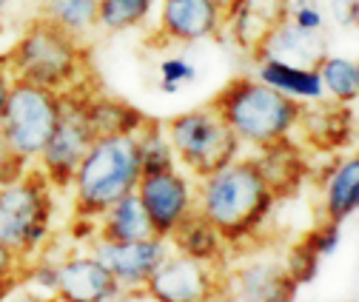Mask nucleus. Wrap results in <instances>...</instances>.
Instances as JSON below:
<instances>
[{
    "label": "nucleus",
    "mask_w": 359,
    "mask_h": 302,
    "mask_svg": "<svg viewBox=\"0 0 359 302\" xmlns=\"http://www.w3.org/2000/svg\"><path fill=\"white\" fill-rule=\"evenodd\" d=\"M197 211L222 234L226 242L251 237L274 208V194L268 191L254 157H237L214 174L203 177L194 188Z\"/></svg>",
    "instance_id": "f257e3e1"
},
{
    "label": "nucleus",
    "mask_w": 359,
    "mask_h": 302,
    "mask_svg": "<svg viewBox=\"0 0 359 302\" xmlns=\"http://www.w3.org/2000/svg\"><path fill=\"white\" fill-rule=\"evenodd\" d=\"M208 106L229 123L240 143L262 149L294 132L305 103L285 97L257 77H237L222 85Z\"/></svg>",
    "instance_id": "f03ea898"
},
{
    "label": "nucleus",
    "mask_w": 359,
    "mask_h": 302,
    "mask_svg": "<svg viewBox=\"0 0 359 302\" xmlns=\"http://www.w3.org/2000/svg\"><path fill=\"white\" fill-rule=\"evenodd\" d=\"M137 180H140L137 132L95 137L72 177L77 217L83 220L100 217L111 203L137 188Z\"/></svg>",
    "instance_id": "7ed1b4c3"
},
{
    "label": "nucleus",
    "mask_w": 359,
    "mask_h": 302,
    "mask_svg": "<svg viewBox=\"0 0 359 302\" xmlns=\"http://www.w3.org/2000/svg\"><path fill=\"white\" fill-rule=\"evenodd\" d=\"M6 63L15 80L66 92L80 80L83 49L77 37L55 26L49 18H37L6 55Z\"/></svg>",
    "instance_id": "20e7f679"
},
{
    "label": "nucleus",
    "mask_w": 359,
    "mask_h": 302,
    "mask_svg": "<svg viewBox=\"0 0 359 302\" xmlns=\"http://www.w3.org/2000/svg\"><path fill=\"white\" fill-rule=\"evenodd\" d=\"M52 208V186L40 168L0 183V245L26 263L49 237Z\"/></svg>",
    "instance_id": "39448f33"
},
{
    "label": "nucleus",
    "mask_w": 359,
    "mask_h": 302,
    "mask_svg": "<svg viewBox=\"0 0 359 302\" xmlns=\"http://www.w3.org/2000/svg\"><path fill=\"white\" fill-rule=\"evenodd\" d=\"M165 137L174 149L177 163H183L194 177H208L222 165L240 157L243 143L211 106L174 114L163 123Z\"/></svg>",
    "instance_id": "423d86ee"
},
{
    "label": "nucleus",
    "mask_w": 359,
    "mask_h": 302,
    "mask_svg": "<svg viewBox=\"0 0 359 302\" xmlns=\"http://www.w3.org/2000/svg\"><path fill=\"white\" fill-rule=\"evenodd\" d=\"M60 109L63 92L43 89V85L26 80H12L9 100L4 117H0V135H4L9 151L26 165L37 163L60 120Z\"/></svg>",
    "instance_id": "0eeeda50"
},
{
    "label": "nucleus",
    "mask_w": 359,
    "mask_h": 302,
    "mask_svg": "<svg viewBox=\"0 0 359 302\" xmlns=\"http://www.w3.org/2000/svg\"><path fill=\"white\" fill-rule=\"evenodd\" d=\"M86 95L77 92V85L63 92V109H60V120L55 125V132L46 143V149L37 157V168L43 171V177L49 180L52 188H69L72 177L83 160V154L88 151L92 140L97 137L92 123L86 114Z\"/></svg>",
    "instance_id": "6e6552de"
},
{
    "label": "nucleus",
    "mask_w": 359,
    "mask_h": 302,
    "mask_svg": "<svg viewBox=\"0 0 359 302\" xmlns=\"http://www.w3.org/2000/svg\"><path fill=\"white\" fill-rule=\"evenodd\" d=\"M134 194L140 197V205L151 223L154 237H163V240H168L174 228L197 208L194 186L177 168L160 171V174H143L137 180Z\"/></svg>",
    "instance_id": "1a4fd4ad"
},
{
    "label": "nucleus",
    "mask_w": 359,
    "mask_h": 302,
    "mask_svg": "<svg viewBox=\"0 0 359 302\" xmlns=\"http://www.w3.org/2000/svg\"><path fill=\"white\" fill-rule=\"evenodd\" d=\"M143 291L157 302H208L222 294V282L214 277L211 266L177 251L163 256Z\"/></svg>",
    "instance_id": "9d476101"
},
{
    "label": "nucleus",
    "mask_w": 359,
    "mask_h": 302,
    "mask_svg": "<svg viewBox=\"0 0 359 302\" xmlns=\"http://www.w3.org/2000/svg\"><path fill=\"white\" fill-rule=\"evenodd\" d=\"M97 260L109 268V274L117 280L120 291H143L154 268L168 254V240L163 237H146L134 242H109L97 240L95 251Z\"/></svg>",
    "instance_id": "9b49d317"
},
{
    "label": "nucleus",
    "mask_w": 359,
    "mask_h": 302,
    "mask_svg": "<svg viewBox=\"0 0 359 302\" xmlns=\"http://www.w3.org/2000/svg\"><path fill=\"white\" fill-rule=\"evenodd\" d=\"M226 26L217 0H160V34L171 43H200Z\"/></svg>",
    "instance_id": "f8f14e48"
},
{
    "label": "nucleus",
    "mask_w": 359,
    "mask_h": 302,
    "mask_svg": "<svg viewBox=\"0 0 359 302\" xmlns=\"http://www.w3.org/2000/svg\"><path fill=\"white\" fill-rule=\"evenodd\" d=\"M123 291L95 254H74L57 266V302H111Z\"/></svg>",
    "instance_id": "ddd939ff"
},
{
    "label": "nucleus",
    "mask_w": 359,
    "mask_h": 302,
    "mask_svg": "<svg viewBox=\"0 0 359 302\" xmlns=\"http://www.w3.org/2000/svg\"><path fill=\"white\" fill-rule=\"evenodd\" d=\"M297 288L299 285L291 280L285 266L265 260L237 268L222 282V291L234 302H294Z\"/></svg>",
    "instance_id": "4468645a"
},
{
    "label": "nucleus",
    "mask_w": 359,
    "mask_h": 302,
    "mask_svg": "<svg viewBox=\"0 0 359 302\" xmlns=\"http://www.w3.org/2000/svg\"><path fill=\"white\" fill-rule=\"evenodd\" d=\"M288 9L291 0H231L226 6V23L237 46L254 55L259 43L288 20Z\"/></svg>",
    "instance_id": "2eb2a0df"
},
{
    "label": "nucleus",
    "mask_w": 359,
    "mask_h": 302,
    "mask_svg": "<svg viewBox=\"0 0 359 302\" xmlns=\"http://www.w3.org/2000/svg\"><path fill=\"white\" fill-rule=\"evenodd\" d=\"M325 55H328L325 34L299 29L291 20H283L254 52L257 60L271 57V60H280V63H288V66H302V69H317Z\"/></svg>",
    "instance_id": "dca6fc26"
},
{
    "label": "nucleus",
    "mask_w": 359,
    "mask_h": 302,
    "mask_svg": "<svg viewBox=\"0 0 359 302\" xmlns=\"http://www.w3.org/2000/svg\"><path fill=\"white\" fill-rule=\"evenodd\" d=\"M299 123L305 128V140L320 149V151H334V149H342L353 140V114L348 106L342 103H325L317 100V106H311L299 111Z\"/></svg>",
    "instance_id": "f3484780"
},
{
    "label": "nucleus",
    "mask_w": 359,
    "mask_h": 302,
    "mask_svg": "<svg viewBox=\"0 0 359 302\" xmlns=\"http://www.w3.org/2000/svg\"><path fill=\"white\" fill-rule=\"evenodd\" d=\"M257 165H259V174L268 186V191L274 194V200L280 197H291L302 177H305V160H302V151L288 140H277L271 146H262L259 149V157H254Z\"/></svg>",
    "instance_id": "a211bd4d"
},
{
    "label": "nucleus",
    "mask_w": 359,
    "mask_h": 302,
    "mask_svg": "<svg viewBox=\"0 0 359 302\" xmlns=\"http://www.w3.org/2000/svg\"><path fill=\"white\" fill-rule=\"evenodd\" d=\"M359 208V157H342L323 186V217L325 223L342 226Z\"/></svg>",
    "instance_id": "6ab92c4d"
},
{
    "label": "nucleus",
    "mask_w": 359,
    "mask_h": 302,
    "mask_svg": "<svg viewBox=\"0 0 359 302\" xmlns=\"http://www.w3.org/2000/svg\"><path fill=\"white\" fill-rule=\"evenodd\" d=\"M257 80H262L265 85L283 92L285 97H294L299 103H317L325 97L323 80L317 69H302V66H288L271 57L257 60Z\"/></svg>",
    "instance_id": "aec40b11"
},
{
    "label": "nucleus",
    "mask_w": 359,
    "mask_h": 302,
    "mask_svg": "<svg viewBox=\"0 0 359 302\" xmlns=\"http://www.w3.org/2000/svg\"><path fill=\"white\" fill-rule=\"evenodd\" d=\"M168 242L180 254L191 256V260H200L205 266L219 263L222 260V251H226V240H222V234L203 217L197 208L174 228V234L168 237Z\"/></svg>",
    "instance_id": "412c9836"
},
{
    "label": "nucleus",
    "mask_w": 359,
    "mask_h": 302,
    "mask_svg": "<svg viewBox=\"0 0 359 302\" xmlns=\"http://www.w3.org/2000/svg\"><path fill=\"white\" fill-rule=\"evenodd\" d=\"M146 237H154V231H151V223L140 205V197L134 191L120 197L100 214V237L97 240L134 242V240H146Z\"/></svg>",
    "instance_id": "4be33fe9"
},
{
    "label": "nucleus",
    "mask_w": 359,
    "mask_h": 302,
    "mask_svg": "<svg viewBox=\"0 0 359 302\" xmlns=\"http://www.w3.org/2000/svg\"><path fill=\"white\" fill-rule=\"evenodd\" d=\"M86 114L97 137L100 135H134L146 120L134 106L120 103L114 97H88Z\"/></svg>",
    "instance_id": "5701e85b"
},
{
    "label": "nucleus",
    "mask_w": 359,
    "mask_h": 302,
    "mask_svg": "<svg viewBox=\"0 0 359 302\" xmlns=\"http://www.w3.org/2000/svg\"><path fill=\"white\" fill-rule=\"evenodd\" d=\"M137 154H140V177L143 174H160V171L177 168L174 149L165 137V128L160 120H143L137 128Z\"/></svg>",
    "instance_id": "b1692460"
},
{
    "label": "nucleus",
    "mask_w": 359,
    "mask_h": 302,
    "mask_svg": "<svg viewBox=\"0 0 359 302\" xmlns=\"http://www.w3.org/2000/svg\"><path fill=\"white\" fill-rule=\"evenodd\" d=\"M317 71H320L325 95L334 103H342V106L356 103V97H359V66H356V60L325 55L320 60Z\"/></svg>",
    "instance_id": "393cba45"
},
{
    "label": "nucleus",
    "mask_w": 359,
    "mask_h": 302,
    "mask_svg": "<svg viewBox=\"0 0 359 302\" xmlns=\"http://www.w3.org/2000/svg\"><path fill=\"white\" fill-rule=\"evenodd\" d=\"M97 4L100 0H46L43 18H49L55 26L80 40L97 29Z\"/></svg>",
    "instance_id": "a878e982"
},
{
    "label": "nucleus",
    "mask_w": 359,
    "mask_h": 302,
    "mask_svg": "<svg viewBox=\"0 0 359 302\" xmlns=\"http://www.w3.org/2000/svg\"><path fill=\"white\" fill-rule=\"evenodd\" d=\"M157 0H100L97 26L106 32H128L149 20Z\"/></svg>",
    "instance_id": "bb28decb"
},
{
    "label": "nucleus",
    "mask_w": 359,
    "mask_h": 302,
    "mask_svg": "<svg viewBox=\"0 0 359 302\" xmlns=\"http://www.w3.org/2000/svg\"><path fill=\"white\" fill-rule=\"evenodd\" d=\"M285 268H288V274H291V280H294L297 285H305V282H311L313 277H317V271H320V256L313 254L305 242H299V245L291 248L288 260H285Z\"/></svg>",
    "instance_id": "cd10ccee"
},
{
    "label": "nucleus",
    "mask_w": 359,
    "mask_h": 302,
    "mask_svg": "<svg viewBox=\"0 0 359 302\" xmlns=\"http://www.w3.org/2000/svg\"><path fill=\"white\" fill-rule=\"evenodd\" d=\"M197 77V69L194 63H189L186 57H165L160 63V89L165 95H174L180 92V85L183 83H191Z\"/></svg>",
    "instance_id": "c85d7f7f"
},
{
    "label": "nucleus",
    "mask_w": 359,
    "mask_h": 302,
    "mask_svg": "<svg viewBox=\"0 0 359 302\" xmlns=\"http://www.w3.org/2000/svg\"><path fill=\"white\" fill-rule=\"evenodd\" d=\"M313 254L320 256H331L337 248H339V226L337 223H320L313 231H308L305 234V240H302Z\"/></svg>",
    "instance_id": "c756f323"
},
{
    "label": "nucleus",
    "mask_w": 359,
    "mask_h": 302,
    "mask_svg": "<svg viewBox=\"0 0 359 302\" xmlns=\"http://www.w3.org/2000/svg\"><path fill=\"white\" fill-rule=\"evenodd\" d=\"M288 20L297 23L299 29H308V32H323L325 29V18L323 12L311 4V0H297V4H291L288 9Z\"/></svg>",
    "instance_id": "7c9ffc66"
},
{
    "label": "nucleus",
    "mask_w": 359,
    "mask_h": 302,
    "mask_svg": "<svg viewBox=\"0 0 359 302\" xmlns=\"http://www.w3.org/2000/svg\"><path fill=\"white\" fill-rule=\"evenodd\" d=\"M23 277H26V282L32 285V291L46 294V296H55V288H57V266L40 263V266L29 268Z\"/></svg>",
    "instance_id": "2f4dec72"
},
{
    "label": "nucleus",
    "mask_w": 359,
    "mask_h": 302,
    "mask_svg": "<svg viewBox=\"0 0 359 302\" xmlns=\"http://www.w3.org/2000/svg\"><path fill=\"white\" fill-rule=\"evenodd\" d=\"M26 168H29V165H26L23 160H18V157L9 151V146H6L4 135H0V183L15 180L18 174H23Z\"/></svg>",
    "instance_id": "473e14b6"
},
{
    "label": "nucleus",
    "mask_w": 359,
    "mask_h": 302,
    "mask_svg": "<svg viewBox=\"0 0 359 302\" xmlns=\"http://www.w3.org/2000/svg\"><path fill=\"white\" fill-rule=\"evenodd\" d=\"M20 260L9 251V248H4L0 245V282H9V280H18L20 277Z\"/></svg>",
    "instance_id": "72a5a7b5"
},
{
    "label": "nucleus",
    "mask_w": 359,
    "mask_h": 302,
    "mask_svg": "<svg viewBox=\"0 0 359 302\" xmlns=\"http://www.w3.org/2000/svg\"><path fill=\"white\" fill-rule=\"evenodd\" d=\"M331 9H334V18L342 26H356V18H359L356 0H331Z\"/></svg>",
    "instance_id": "f704fd0d"
},
{
    "label": "nucleus",
    "mask_w": 359,
    "mask_h": 302,
    "mask_svg": "<svg viewBox=\"0 0 359 302\" xmlns=\"http://www.w3.org/2000/svg\"><path fill=\"white\" fill-rule=\"evenodd\" d=\"M4 302H57V296H46V294H37V291H26V288H12Z\"/></svg>",
    "instance_id": "c9c22d12"
},
{
    "label": "nucleus",
    "mask_w": 359,
    "mask_h": 302,
    "mask_svg": "<svg viewBox=\"0 0 359 302\" xmlns=\"http://www.w3.org/2000/svg\"><path fill=\"white\" fill-rule=\"evenodd\" d=\"M12 71H9V63L6 57H0V117H4V109H6V100H9V89H12Z\"/></svg>",
    "instance_id": "e433bc0d"
},
{
    "label": "nucleus",
    "mask_w": 359,
    "mask_h": 302,
    "mask_svg": "<svg viewBox=\"0 0 359 302\" xmlns=\"http://www.w3.org/2000/svg\"><path fill=\"white\" fill-rule=\"evenodd\" d=\"M15 285H18V280H9V282H0V302H4V296H6V294H9L12 288H15Z\"/></svg>",
    "instance_id": "4c0bfd02"
},
{
    "label": "nucleus",
    "mask_w": 359,
    "mask_h": 302,
    "mask_svg": "<svg viewBox=\"0 0 359 302\" xmlns=\"http://www.w3.org/2000/svg\"><path fill=\"white\" fill-rule=\"evenodd\" d=\"M208 302H234V299H231V296H229L226 291H222V294H217V296H211Z\"/></svg>",
    "instance_id": "58836bf2"
},
{
    "label": "nucleus",
    "mask_w": 359,
    "mask_h": 302,
    "mask_svg": "<svg viewBox=\"0 0 359 302\" xmlns=\"http://www.w3.org/2000/svg\"><path fill=\"white\" fill-rule=\"evenodd\" d=\"M217 4H219V6H222V9H226V6H229V4H231V0H217Z\"/></svg>",
    "instance_id": "ea45409f"
},
{
    "label": "nucleus",
    "mask_w": 359,
    "mask_h": 302,
    "mask_svg": "<svg viewBox=\"0 0 359 302\" xmlns=\"http://www.w3.org/2000/svg\"><path fill=\"white\" fill-rule=\"evenodd\" d=\"M6 6H9V0H0V12H4Z\"/></svg>",
    "instance_id": "a19ab883"
},
{
    "label": "nucleus",
    "mask_w": 359,
    "mask_h": 302,
    "mask_svg": "<svg viewBox=\"0 0 359 302\" xmlns=\"http://www.w3.org/2000/svg\"><path fill=\"white\" fill-rule=\"evenodd\" d=\"M40 4H46V0H40Z\"/></svg>",
    "instance_id": "79ce46f5"
},
{
    "label": "nucleus",
    "mask_w": 359,
    "mask_h": 302,
    "mask_svg": "<svg viewBox=\"0 0 359 302\" xmlns=\"http://www.w3.org/2000/svg\"><path fill=\"white\" fill-rule=\"evenodd\" d=\"M351 302H356V299H351Z\"/></svg>",
    "instance_id": "37998d69"
}]
</instances>
